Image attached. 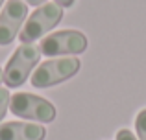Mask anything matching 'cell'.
<instances>
[{
    "label": "cell",
    "mask_w": 146,
    "mask_h": 140,
    "mask_svg": "<svg viewBox=\"0 0 146 140\" xmlns=\"http://www.w3.org/2000/svg\"><path fill=\"white\" fill-rule=\"evenodd\" d=\"M135 131H137V137L139 140H146V109L139 111L135 118Z\"/></svg>",
    "instance_id": "ba28073f"
},
{
    "label": "cell",
    "mask_w": 146,
    "mask_h": 140,
    "mask_svg": "<svg viewBox=\"0 0 146 140\" xmlns=\"http://www.w3.org/2000/svg\"><path fill=\"white\" fill-rule=\"evenodd\" d=\"M28 15V4L22 0H7L0 11V44L7 46L19 35Z\"/></svg>",
    "instance_id": "8992f818"
},
{
    "label": "cell",
    "mask_w": 146,
    "mask_h": 140,
    "mask_svg": "<svg viewBox=\"0 0 146 140\" xmlns=\"http://www.w3.org/2000/svg\"><path fill=\"white\" fill-rule=\"evenodd\" d=\"M2 81H4V70L0 68V83H2Z\"/></svg>",
    "instance_id": "4fadbf2b"
},
{
    "label": "cell",
    "mask_w": 146,
    "mask_h": 140,
    "mask_svg": "<svg viewBox=\"0 0 146 140\" xmlns=\"http://www.w3.org/2000/svg\"><path fill=\"white\" fill-rule=\"evenodd\" d=\"M115 140H137V138L133 137V133H131L129 129H118Z\"/></svg>",
    "instance_id": "30bf717a"
},
{
    "label": "cell",
    "mask_w": 146,
    "mask_h": 140,
    "mask_svg": "<svg viewBox=\"0 0 146 140\" xmlns=\"http://www.w3.org/2000/svg\"><path fill=\"white\" fill-rule=\"evenodd\" d=\"M4 6V0H0V7H2Z\"/></svg>",
    "instance_id": "5bb4252c"
},
{
    "label": "cell",
    "mask_w": 146,
    "mask_h": 140,
    "mask_svg": "<svg viewBox=\"0 0 146 140\" xmlns=\"http://www.w3.org/2000/svg\"><path fill=\"white\" fill-rule=\"evenodd\" d=\"M80 63L78 57H57V59H48L41 63L37 70L32 74V85L37 89H48L57 83H63L67 79L74 78L80 72Z\"/></svg>",
    "instance_id": "3957f363"
},
{
    "label": "cell",
    "mask_w": 146,
    "mask_h": 140,
    "mask_svg": "<svg viewBox=\"0 0 146 140\" xmlns=\"http://www.w3.org/2000/svg\"><path fill=\"white\" fill-rule=\"evenodd\" d=\"M41 50L33 43H22L11 54L6 68H4V83L7 87H21L32 74L33 66L39 63Z\"/></svg>",
    "instance_id": "7a4b0ae2"
},
{
    "label": "cell",
    "mask_w": 146,
    "mask_h": 140,
    "mask_svg": "<svg viewBox=\"0 0 146 140\" xmlns=\"http://www.w3.org/2000/svg\"><path fill=\"white\" fill-rule=\"evenodd\" d=\"M46 129L39 124L30 122H6L0 124V140H44Z\"/></svg>",
    "instance_id": "52a82bcc"
},
{
    "label": "cell",
    "mask_w": 146,
    "mask_h": 140,
    "mask_svg": "<svg viewBox=\"0 0 146 140\" xmlns=\"http://www.w3.org/2000/svg\"><path fill=\"white\" fill-rule=\"evenodd\" d=\"M9 111L24 120H33L41 124H50L56 120V107L46 98L35 96L30 92H17L9 100Z\"/></svg>",
    "instance_id": "277c9868"
},
{
    "label": "cell",
    "mask_w": 146,
    "mask_h": 140,
    "mask_svg": "<svg viewBox=\"0 0 146 140\" xmlns=\"http://www.w3.org/2000/svg\"><path fill=\"white\" fill-rule=\"evenodd\" d=\"M89 41L78 30H61V32L50 33L39 44L43 55L57 57V55H80L87 50Z\"/></svg>",
    "instance_id": "5b68a950"
},
{
    "label": "cell",
    "mask_w": 146,
    "mask_h": 140,
    "mask_svg": "<svg viewBox=\"0 0 146 140\" xmlns=\"http://www.w3.org/2000/svg\"><path fill=\"white\" fill-rule=\"evenodd\" d=\"M22 2H26V4H30V6H43L46 0H22Z\"/></svg>",
    "instance_id": "7c38bea8"
},
{
    "label": "cell",
    "mask_w": 146,
    "mask_h": 140,
    "mask_svg": "<svg viewBox=\"0 0 146 140\" xmlns=\"http://www.w3.org/2000/svg\"><path fill=\"white\" fill-rule=\"evenodd\" d=\"M9 100H11L9 90L4 89V87H0V122L4 120V116H6L7 109H9Z\"/></svg>",
    "instance_id": "9c48e42d"
},
{
    "label": "cell",
    "mask_w": 146,
    "mask_h": 140,
    "mask_svg": "<svg viewBox=\"0 0 146 140\" xmlns=\"http://www.w3.org/2000/svg\"><path fill=\"white\" fill-rule=\"evenodd\" d=\"M54 2H56L57 6H61V7H72L76 4V0H54Z\"/></svg>",
    "instance_id": "8fae6325"
},
{
    "label": "cell",
    "mask_w": 146,
    "mask_h": 140,
    "mask_svg": "<svg viewBox=\"0 0 146 140\" xmlns=\"http://www.w3.org/2000/svg\"><path fill=\"white\" fill-rule=\"evenodd\" d=\"M61 18H63V7L57 6L56 2H44L26 18V24L22 26L21 33H19L21 43H33V41L41 39L59 24Z\"/></svg>",
    "instance_id": "6da1fadb"
}]
</instances>
